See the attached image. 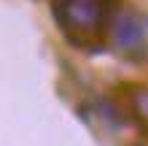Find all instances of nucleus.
I'll return each instance as SVG.
<instances>
[{
    "label": "nucleus",
    "instance_id": "nucleus-2",
    "mask_svg": "<svg viewBox=\"0 0 148 146\" xmlns=\"http://www.w3.org/2000/svg\"><path fill=\"white\" fill-rule=\"evenodd\" d=\"M108 46L124 57H143L148 49V16L135 8H121L110 24Z\"/></svg>",
    "mask_w": 148,
    "mask_h": 146
},
{
    "label": "nucleus",
    "instance_id": "nucleus-3",
    "mask_svg": "<svg viewBox=\"0 0 148 146\" xmlns=\"http://www.w3.org/2000/svg\"><path fill=\"white\" fill-rule=\"evenodd\" d=\"M124 95H121V100H124V106L119 103L121 114L124 116H132L137 127L148 135V87H140V84H127Z\"/></svg>",
    "mask_w": 148,
    "mask_h": 146
},
{
    "label": "nucleus",
    "instance_id": "nucleus-1",
    "mask_svg": "<svg viewBox=\"0 0 148 146\" xmlns=\"http://www.w3.org/2000/svg\"><path fill=\"white\" fill-rule=\"evenodd\" d=\"M121 0H51V19L70 46L97 54L108 46V33Z\"/></svg>",
    "mask_w": 148,
    "mask_h": 146
}]
</instances>
